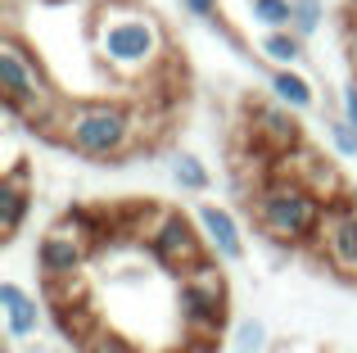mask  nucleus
I'll return each instance as SVG.
<instances>
[{"label": "nucleus", "instance_id": "obj_26", "mask_svg": "<svg viewBox=\"0 0 357 353\" xmlns=\"http://www.w3.org/2000/svg\"><path fill=\"white\" fill-rule=\"evenodd\" d=\"M50 5H73V0H50Z\"/></svg>", "mask_w": 357, "mask_h": 353}, {"label": "nucleus", "instance_id": "obj_19", "mask_svg": "<svg viewBox=\"0 0 357 353\" xmlns=\"http://www.w3.org/2000/svg\"><path fill=\"white\" fill-rule=\"evenodd\" d=\"M321 23H326V5L321 0H294V32L303 36V41L321 32Z\"/></svg>", "mask_w": 357, "mask_h": 353}, {"label": "nucleus", "instance_id": "obj_6", "mask_svg": "<svg viewBox=\"0 0 357 353\" xmlns=\"http://www.w3.org/2000/svg\"><path fill=\"white\" fill-rule=\"evenodd\" d=\"M100 245V222H86V213L73 209L59 222H50V231L36 245V267H41L45 285H68L82 276L91 249Z\"/></svg>", "mask_w": 357, "mask_h": 353}, {"label": "nucleus", "instance_id": "obj_9", "mask_svg": "<svg viewBox=\"0 0 357 353\" xmlns=\"http://www.w3.org/2000/svg\"><path fill=\"white\" fill-rule=\"evenodd\" d=\"M321 254H326V263H331L340 276L357 281V209H353L349 200L335 204L331 218H326V227H321Z\"/></svg>", "mask_w": 357, "mask_h": 353}, {"label": "nucleus", "instance_id": "obj_24", "mask_svg": "<svg viewBox=\"0 0 357 353\" xmlns=\"http://www.w3.org/2000/svg\"><path fill=\"white\" fill-rule=\"evenodd\" d=\"M349 59H353V68H357V18H353V27H349Z\"/></svg>", "mask_w": 357, "mask_h": 353}, {"label": "nucleus", "instance_id": "obj_2", "mask_svg": "<svg viewBox=\"0 0 357 353\" xmlns=\"http://www.w3.org/2000/svg\"><path fill=\"white\" fill-rule=\"evenodd\" d=\"M249 213L258 222V231L276 245H307V240H321V227L331 218L321 200H317L307 186L285 181V176H262L258 190L249 200Z\"/></svg>", "mask_w": 357, "mask_h": 353}, {"label": "nucleus", "instance_id": "obj_25", "mask_svg": "<svg viewBox=\"0 0 357 353\" xmlns=\"http://www.w3.org/2000/svg\"><path fill=\"white\" fill-rule=\"evenodd\" d=\"M349 204H353V209H357V181L349 186Z\"/></svg>", "mask_w": 357, "mask_h": 353}, {"label": "nucleus", "instance_id": "obj_15", "mask_svg": "<svg viewBox=\"0 0 357 353\" xmlns=\"http://www.w3.org/2000/svg\"><path fill=\"white\" fill-rule=\"evenodd\" d=\"M167 168H172V181L181 186V190H190V195H199V190H208V186H213L208 163H204L199 154H190V150H176Z\"/></svg>", "mask_w": 357, "mask_h": 353}, {"label": "nucleus", "instance_id": "obj_5", "mask_svg": "<svg viewBox=\"0 0 357 353\" xmlns=\"http://www.w3.org/2000/svg\"><path fill=\"white\" fill-rule=\"evenodd\" d=\"M227 313L231 285L222 276V258H208L204 267L176 281V317H181V331L190 345H213L227 331Z\"/></svg>", "mask_w": 357, "mask_h": 353}, {"label": "nucleus", "instance_id": "obj_20", "mask_svg": "<svg viewBox=\"0 0 357 353\" xmlns=\"http://www.w3.org/2000/svg\"><path fill=\"white\" fill-rule=\"evenodd\" d=\"M326 136H331L335 154H344V159H353V154H357V132L344 123V118H331V123H326Z\"/></svg>", "mask_w": 357, "mask_h": 353}, {"label": "nucleus", "instance_id": "obj_22", "mask_svg": "<svg viewBox=\"0 0 357 353\" xmlns=\"http://www.w3.org/2000/svg\"><path fill=\"white\" fill-rule=\"evenodd\" d=\"M340 118L357 132V82H349V87L340 91Z\"/></svg>", "mask_w": 357, "mask_h": 353}, {"label": "nucleus", "instance_id": "obj_17", "mask_svg": "<svg viewBox=\"0 0 357 353\" xmlns=\"http://www.w3.org/2000/svg\"><path fill=\"white\" fill-rule=\"evenodd\" d=\"M77 349H82V353H140L127 336H122V331L105 326V322H96V326H91L86 336L77 340Z\"/></svg>", "mask_w": 357, "mask_h": 353}, {"label": "nucleus", "instance_id": "obj_7", "mask_svg": "<svg viewBox=\"0 0 357 353\" xmlns=\"http://www.w3.org/2000/svg\"><path fill=\"white\" fill-rule=\"evenodd\" d=\"M145 249L167 276H176V281L190 276L195 267H204L213 258L199 218H190V213H181V209H167L163 218H158V227H154V236H149Z\"/></svg>", "mask_w": 357, "mask_h": 353}, {"label": "nucleus", "instance_id": "obj_14", "mask_svg": "<svg viewBox=\"0 0 357 353\" xmlns=\"http://www.w3.org/2000/svg\"><path fill=\"white\" fill-rule=\"evenodd\" d=\"M258 54L267 63H276V68H298V63L307 59V41L294 32V27H285V32H262L258 36Z\"/></svg>", "mask_w": 357, "mask_h": 353}, {"label": "nucleus", "instance_id": "obj_18", "mask_svg": "<svg viewBox=\"0 0 357 353\" xmlns=\"http://www.w3.org/2000/svg\"><path fill=\"white\" fill-rule=\"evenodd\" d=\"M267 340H271V331H267V322H262V317H244L240 326L231 331L236 353H262V349H267Z\"/></svg>", "mask_w": 357, "mask_h": 353}, {"label": "nucleus", "instance_id": "obj_23", "mask_svg": "<svg viewBox=\"0 0 357 353\" xmlns=\"http://www.w3.org/2000/svg\"><path fill=\"white\" fill-rule=\"evenodd\" d=\"M167 353H213V345H190V340H181V345H172Z\"/></svg>", "mask_w": 357, "mask_h": 353}, {"label": "nucleus", "instance_id": "obj_11", "mask_svg": "<svg viewBox=\"0 0 357 353\" xmlns=\"http://www.w3.org/2000/svg\"><path fill=\"white\" fill-rule=\"evenodd\" d=\"M32 204H36V195H32V181H27V163L18 159L14 168L0 176V240H5V245L23 231Z\"/></svg>", "mask_w": 357, "mask_h": 353}, {"label": "nucleus", "instance_id": "obj_8", "mask_svg": "<svg viewBox=\"0 0 357 353\" xmlns=\"http://www.w3.org/2000/svg\"><path fill=\"white\" fill-rule=\"evenodd\" d=\"M249 136L267 159H280V154L298 150L303 136H298V118L294 109H285L280 100H249Z\"/></svg>", "mask_w": 357, "mask_h": 353}, {"label": "nucleus", "instance_id": "obj_13", "mask_svg": "<svg viewBox=\"0 0 357 353\" xmlns=\"http://www.w3.org/2000/svg\"><path fill=\"white\" fill-rule=\"evenodd\" d=\"M267 87H271V100H280V105L294 109V114L317 109V91H312V82H307L298 68H271Z\"/></svg>", "mask_w": 357, "mask_h": 353}, {"label": "nucleus", "instance_id": "obj_10", "mask_svg": "<svg viewBox=\"0 0 357 353\" xmlns=\"http://www.w3.org/2000/svg\"><path fill=\"white\" fill-rule=\"evenodd\" d=\"M0 317H5V340L18 345V340H32L45 322V308L36 294H27L18 281H0Z\"/></svg>", "mask_w": 357, "mask_h": 353}, {"label": "nucleus", "instance_id": "obj_16", "mask_svg": "<svg viewBox=\"0 0 357 353\" xmlns=\"http://www.w3.org/2000/svg\"><path fill=\"white\" fill-rule=\"evenodd\" d=\"M249 18L262 32H285L294 27V0H249Z\"/></svg>", "mask_w": 357, "mask_h": 353}, {"label": "nucleus", "instance_id": "obj_1", "mask_svg": "<svg viewBox=\"0 0 357 353\" xmlns=\"http://www.w3.org/2000/svg\"><path fill=\"white\" fill-rule=\"evenodd\" d=\"M86 50L109 77L145 82L167 59V27L136 0H100L86 18Z\"/></svg>", "mask_w": 357, "mask_h": 353}, {"label": "nucleus", "instance_id": "obj_3", "mask_svg": "<svg viewBox=\"0 0 357 353\" xmlns=\"http://www.w3.org/2000/svg\"><path fill=\"white\" fill-rule=\"evenodd\" d=\"M140 141L136 127V109L122 105V100L96 96V100H73L68 127H63V145H68L77 159H96L109 163L118 154H127Z\"/></svg>", "mask_w": 357, "mask_h": 353}, {"label": "nucleus", "instance_id": "obj_12", "mask_svg": "<svg viewBox=\"0 0 357 353\" xmlns=\"http://www.w3.org/2000/svg\"><path fill=\"white\" fill-rule=\"evenodd\" d=\"M195 218H199V227H204V240H208L213 258H222V263H240V258H244V231H240V222L231 218L227 209H218V204H199Z\"/></svg>", "mask_w": 357, "mask_h": 353}, {"label": "nucleus", "instance_id": "obj_21", "mask_svg": "<svg viewBox=\"0 0 357 353\" xmlns=\"http://www.w3.org/2000/svg\"><path fill=\"white\" fill-rule=\"evenodd\" d=\"M181 9L190 18H199V23L222 27V32H227V23H222V0H181Z\"/></svg>", "mask_w": 357, "mask_h": 353}, {"label": "nucleus", "instance_id": "obj_4", "mask_svg": "<svg viewBox=\"0 0 357 353\" xmlns=\"http://www.w3.org/2000/svg\"><path fill=\"white\" fill-rule=\"evenodd\" d=\"M0 91H5V114L23 118V123H32V118L63 105V96L50 82L45 63L36 59V50L18 32L0 36Z\"/></svg>", "mask_w": 357, "mask_h": 353}]
</instances>
